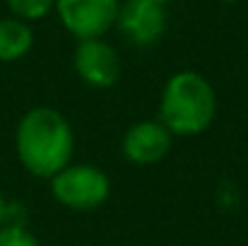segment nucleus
Instances as JSON below:
<instances>
[{
    "instance_id": "nucleus-1",
    "label": "nucleus",
    "mask_w": 248,
    "mask_h": 246,
    "mask_svg": "<svg viewBox=\"0 0 248 246\" xmlns=\"http://www.w3.org/2000/svg\"><path fill=\"white\" fill-rule=\"evenodd\" d=\"M15 150L19 164L39 179H53L73 162L75 133L70 121L53 106L29 109L15 131Z\"/></svg>"
},
{
    "instance_id": "nucleus-2",
    "label": "nucleus",
    "mask_w": 248,
    "mask_h": 246,
    "mask_svg": "<svg viewBox=\"0 0 248 246\" xmlns=\"http://www.w3.org/2000/svg\"><path fill=\"white\" fill-rule=\"evenodd\" d=\"M217 116V94L205 75L178 70L166 80L159 99V123L171 135H200Z\"/></svg>"
},
{
    "instance_id": "nucleus-3",
    "label": "nucleus",
    "mask_w": 248,
    "mask_h": 246,
    "mask_svg": "<svg viewBox=\"0 0 248 246\" xmlns=\"http://www.w3.org/2000/svg\"><path fill=\"white\" fill-rule=\"evenodd\" d=\"M53 198L75 213H92L111 196V179L96 164H68L51 179Z\"/></svg>"
},
{
    "instance_id": "nucleus-4",
    "label": "nucleus",
    "mask_w": 248,
    "mask_h": 246,
    "mask_svg": "<svg viewBox=\"0 0 248 246\" xmlns=\"http://www.w3.org/2000/svg\"><path fill=\"white\" fill-rule=\"evenodd\" d=\"M121 0H56L61 24L78 39H104L116 27Z\"/></svg>"
},
{
    "instance_id": "nucleus-5",
    "label": "nucleus",
    "mask_w": 248,
    "mask_h": 246,
    "mask_svg": "<svg viewBox=\"0 0 248 246\" xmlns=\"http://www.w3.org/2000/svg\"><path fill=\"white\" fill-rule=\"evenodd\" d=\"M166 22V7L155 0H121L118 5L116 27L133 46H155L164 36Z\"/></svg>"
},
{
    "instance_id": "nucleus-6",
    "label": "nucleus",
    "mask_w": 248,
    "mask_h": 246,
    "mask_svg": "<svg viewBox=\"0 0 248 246\" xmlns=\"http://www.w3.org/2000/svg\"><path fill=\"white\" fill-rule=\"evenodd\" d=\"M73 68L80 80L94 89H108L121 78V58L116 49L104 39L78 41L73 53Z\"/></svg>"
},
{
    "instance_id": "nucleus-7",
    "label": "nucleus",
    "mask_w": 248,
    "mask_h": 246,
    "mask_svg": "<svg viewBox=\"0 0 248 246\" xmlns=\"http://www.w3.org/2000/svg\"><path fill=\"white\" fill-rule=\"evenodd\" d=\"M173 135L166 131L164 123L159 121H140L133 123L121 143V152L130 164L150 166L159 164L171 152Z\"/></svg>"
},
{
    "instance_id": "nucleus-8",
    "label": "nucleus",
    "mask_w": 248,
    "mask_h": 246,
    "mask_svg": "<svg viewBox=\"0 0 248 246\" xmlns=\"http://www.w3.org/2000/svg\"><path fill=\"white\" fill-rule=\"evenodd\" d=\"M34 49V32L19 17H0V63L22 61Z\"/></svg>"
},
{
    "instance_id": "nucleus-9",
    "label": "nucleus",
    "mask_w": 248,
    "mask_h": 246,
    "mask_svg": "<svg viewBox=\"0 0 248 246\" xmlns=\"http://www.w3.org/2000/svg\"><path fill=\"white\" fill-rule=\"evenodd\" d=\"M10 12L24 22H34V19H44L53 7L56 0H5Z\"/></svg>"
},
{
    "instance_id": "nucleus-10",
    "label": "nucleus",
    "mask_w": 248,
    "mask_h": 246,
    "mask_svg": "<svg viewBox=\"0 0 248 246\" xmlns=\"http://www.w3.org/2000/svg\"><path fill=\"white\" fill-rule=\"evenodd\" d=\"M0 246H41V244L24 225H5V227H0Z\"/></svg>"
},
{
    "instance_id": "nucleus-11",
    "label": "nucleus",
    "mask_w": 248,
    "mask_h": 246,
    "mask_svg": "<svg viewBox=\"0 0 248 246\" xmlns=\"http://www.w3.org/2000/svg\"><path fill=\"white\" fill-rule=\"evenodd\" d=\"M7 217H10V200L2 196V191H0V227H5L7 225Z\"/></svg>"
},
{
    "instance_id": "nucleus-12",
    "label": "nucleus",
    "mask_w": 248,
    "mask_h": 246,
    "mask_svg": "<svg viewBox=\"0 0 248 246\" xmlns=\"http://www.w3.org/2000/svg\"><path fill=\"white\" fill-rule=\"evenodd\" d=\"M222 2H227V5H236V2H241V0H222Z\"/></svg>"
},
{
    "instance_id": "nucleus-13",
    "label": "nucleus",
    "mask_w": 248,
    "mask_h": 246,
    "mask_svg": "<svg viewBox=\"0 0 248 246\" xmlns=\"http://www.w3.org/2000/svg\"><path fill=\"white\" fill-rule=\"evenodd\" d=\"M155 2H159V5H164V7H166V5H169L171 0H155Z\"/></svg>"
}]
</instances>
